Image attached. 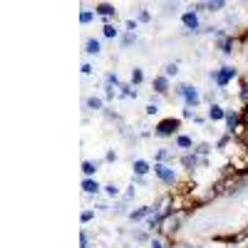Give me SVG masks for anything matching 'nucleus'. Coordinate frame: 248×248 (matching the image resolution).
<instances>
[{
  "mask_svg": "<svg viewBox=\"0 0 248 248\" xmlns=\"http://www.w3.org/2000/svg\"><path fill=\"white\" fill-rule=\"evenodd\" d=\"M176 129H179V119H164V122L156 124V134H159V137H169V134H174Z\"/></svg>",
  "mask_w": 248,
  "mask_h": 248,
  "instance_id": "f257e3e1",
  "label": "nucleus"
},
{
  "mask_svg": "<svg viewBox=\"0 0 248 248\" xmlns=\"http://www.w3.org/2000/svg\"><path fill=\"white\" fill-rule=\"evenodd\" d=\"M179 94L186 99V107H196L199 105V92L194 90V87H189V85H184V87H179Z\"/></svg>",
  "mask_w": 248,
  "mask_h": 248,
  "instance_id": "f03ea898",
  "label": "nucleus"
},
{
  "mask_svg": "<svg viewBox=\"0 0 248 248\" xmlns=\"http://www.w3.org/2000/svg\"><path fill=\"white\" fill-rule=\"evenodd\" d=\"M154 171H156V176H159L164 184H174V181H176V174H174V169L164 167V164H156V167H154Z\"/></svg>",
  "mask_w": 248,
  "mask_h": 248,
  "instance_id": "7ed1b4c3",
  "label": "nucleus"
},
{
  "mask_svg": "<svg viewBox=\"0 0 248 248\" xmlns=\"http://www.w3.org/2000/svg\"><path fill=\"white\" fill-rule=\"evenodd\" d=\"M233 75H236V70H233V67H223L221 72H216V75H214V79H216V85H218V87H226V85H229V82L233 79Z\"/></svg>",
  "mask_w": 248,
  "mask_h": 248,
  "instance_id": "20e7f679",
  "label": "nucleus"
},
{
  "mask_svg": "<svg viewBox=\"0 0 248 248\" xmlns=\"http://www.w3.org/2000/svg\"><path fill=\"white\" fill-rule=\"evenodd\" d=\"M159 229H161V231H167V233H174V231L179 229V218H176V216H167V218H161Z\"/></svg>",
  "mask_w": 248,
  "mask_h": 248,
  "instance_id": "39448f33",
  "label": "nucleus"
},
{
  "mask_svg": "<svg viewBox=\"0 0 248 248\" xmlns=\"http://www.w3.org/2000/svg\"><path fill=\"white\" fill-rule=\"evenodd\" d=\"M184 25L189 28V30H196L199 28V17H196V13H184Z\"/></svg>",
  "mask_w": 248,
  "mask_h": 248,
  "instance_id": "423d86ee",
  "label": "nucleus"
},
{
  "mask_svg": "<svg viewBox=\"0 0 248 248\" xmlns=\"http://www.w3.org/2000/svg\"><path fill=\"white\" fill-rule=\"evenodd\" d=\"M154 90H156L159 94H164V92L169 90V79H167V77H156V79H154Z\"/></svg>",
  "mask_w": 248,
  "mask_h": 248,
  "instance_id": "0eeeda50",
  "label": "nucleus"
},
{
  "mask_svg": "<svg viewBox=\"0 0 248 248\" xmlns=\"http://www.w3.org/2000/svg\"><path fill=\"white\" fill-rule=\"evenodd\" d=\"M82 189H85V194H97L99 191V184L92 181V179H87V181H82Z\"/></svg>",
  "mask_w": 248,
  "mask_h": 248,
  "instance_id": "6e6552de",
  "label": "nucleus"
},
{
  "mask_svg": "<svg viewBox=\"0 0 248 248\" xmlns=\"http://www.w3.org/2000/svg\"><path fill=\"white\" fill-rule=\"evenodd\" d=\"M97 13H99V15H105V17H112V15H117L114 5H107V3H102V5H97Z\"/></svg>",
  "mask_w": 248,
  "mask_h": 248,
  "instance_id": "1a4fd4ad",
  "label": "nucleus"
},
{
  "mask_svg": "<svg viewBox=\"0 0 248 248\" xmlns=\"http://www.w3.org/2000/svg\"><path fill=\"white\" fill-rule=\"evenodd\" d=\"M226 124H229V129L233 132V129L238 127V114H233V112H229V114H226Z\"/></svg>",
  "mask_w": 248,
  "mask_h": 248,
  "instance_id": "9d476101",
  "label": "nucleus"
},
{
  "mask_svg": "<svg viewBox=\"0 0 248 248\" xmlns=\"http://www.w3.org/2000/svg\"><path fill=\"white\" fill-rule=\"evenodd\" d=\"M134 171H137L139 176H141V174H147V171H149V164H147V161H141V159L134 161Z\"/></svg>",
  "mask_w": 248,
  "mask_h": 248,
  "instance_id": "9b49d317",
  "label": "nucleus"
},
{
  "mask_svg": "<svg viewBox=\"0 0 248 248\" xmlns=\"http://www.w3.org/2000/svg\"><path fill=\"white\" fill-rule=\"evenodd\" d=\"M209 117H211V119L216 122V119H223V117H226V112H223V109H221L218 105H214V107H211V112H209Z\"/></svg>",
  "mask_w": 248,
  "mask_h": 248,
  "instance_id": "f8f14e48",
  "label": "nucleus"
},
{
  "mask_svg": "<svg viewBox=\"0 0 248 248\" xmlns=\"http://www.w3.org/2000/svg\"><path fill=\"white\" fill-rule=\"evenodd\" d=\"M85 105H87L90 109H102V99H99V97H90Z\"/></svg>",
  "mask_w": 248,
  "mask_h": 248,
  "instance_id": "ddd939ff",
  "label": "nucleus"
},
{
  "mask_svg": "<svg viewBox=\"0 0 248 248\" xmlns=\"http://www.w3.org/2000/svg\"><path fill=\"white\" fill-rule=\"evenodd\" d=\"M226 3L223 0H211V3H203V8H209V10H221Z\"/></svg>",
  "mask_w": 248,
  "mask_h": 248,
  "instance_id": "4468645a",
  "label": "nucleus"
},
{
  "mask_svg": "<svg viewBox=\"0 0 248 248\" xmlns=\"http://www.w3.org/2000/svg\"><path fill=\"white\" fill-rule=\"evenodd\" d=\"M102 47H99V43H97V40H90V43H87V52L90 55H97Z\"/></svg>",
  "mask_w": 248,
  "mask_h": 248,
  "instance_id": "2eb2a0df",
  "label": "nucleus"
},
{
  "mask_svg": "<svg viewBox=\"0 0 248 248\" xmlns=\"http://www.w3.org/2000/svg\"><path fill=\"white\" fill-rule=\"evenodd\" d=\"M79 23H82V25L92 23V13H90V10H82V13H79Z\"/></svg>",
  "mask_w": 248,
  "mask_h": 248,
  "instance_id": "dca6fc26",
  "label": "nucleus"
},
{
  "mask_svg": "<svg viewBox=\"0 0 248 248\" xmlns=\"http://www.w3.org/2000/svg\"><path fill=\"white\" fill-rule=\"evenodd\" d=\"M82 171H85V174H94V171H97V164L85 161V164H82Z\"/></svg>",
  "mask_w": 248,
  "mask_h": 248,
  "instance_id": "f3484780",
  "label": "nucleus"
},
{
  "mask_svg": "<svg viewBox=\"0 0 248 248\" xmlns=\"http://www.w3.org/2000/svg\"><path fill=\"white\" fill-rule=\"evenodd\" d=\"M176 144H179L181 149H189V147H191V139H189V137H179V139H176Z\"/></svg>",
  "mask_w": 248,
  "mask_h": 248,
  "instance_id": "a211bd4d",
  "label": "nucleus"
},
{
  "mask_svg": "<svg viewBox=\"0 0 248 248\" xmlns=\"http://www.w3.org/2000/svg\"><path fill=\"white\" fill-rule=\"evenodd\" d=\"M144 79V75H141V70H134L132 72V82H134V85H139V82Z\"/></svg>",
  "mask_w": 248,
  "mask_h": 248,
  "instance_id": "6ab92c4d",
  "label": "nucleus"
},
{
  "mask_svg": "<svg viewBox=\"0 0 248 248\" xmlns=\"http://www.w3.org/2000/svg\"><path fill=\"white\" fill-rule=\"evenodd\" d=\"M102 30H105V35H107V37H114V35H117V28H114V25H105Z\"/></svg>",
  "mask_w": 248,
  "mask_h": 248,
  "instance_id": "aec40b11",
  "label": "nucleus"
},
{
  "mask_svg": "<svg viewBox=\"0 0 248 248\" xmlns=\"http://www.w3.org/2000/svg\"><path fill=\"white\" fill-rule=\"evenodd\" d=\"M164 72H167V77H174L179 72V65H167V70H164Z\"/></svg>",
  "mask_w": 248,
  "mask_h": 248,
  "instance_id": "412c9836",
  "label": "nucleus"
},
{
  "mask_svg": "<svg viewBox=\"0 0 248 248\" xmlns=\"http://www.w3.org/2000/svg\"><path fill=\"white\" fill-rule=\"evenodd\" d=\"M147 214H149V209H139V211H134V214H132V218L137 221V218H144Z\"/></svg>",
  "mask_w": 248,
  "mask_h": 248,
  "instance_id": "4be33fe9",
  "label": "nucleus"
},
{
  "mask_svg": "<svg viewBox=\"0 0 248 248\" xmlns=\"http://www.w3.org/2000/svg\"><path fill=\"white\" fill-rule=\"evenodd\" d=\"M184 164H186L189 169H191V167H196V156H186V159H184Z\"/></svg>",
  "mask_w": 248,
  "mask_h": 248,
  "instance_id": "5701e85b",
  "label": "nucleus"
},
{
  "mask_svg": "<svg viewBox=\"0 0 248 248\" xmlns=\"http://www.w3.org/2000/svg\"><path fill=\"white\" fill-rule=\"evenodd\" d=\"M134 40H137V35H134V32H129L127 37H124V45H132V43H134Z\"/></svg>",
  "mask_w": 248,
  "mask_h": 248,
  "instance_id": "b1692460",
  "label": "nucleus"
},
{
  "mask_svg": "<svg viewBox=\"0 0 248 248\" xmlns=\"http://www.w3.org/2000/svg\"><path fill=\"white\" fill-rule=\"evenodd\" d=\"M79 246H82V248H87V233H85V231L79 233Z\"/></svg>",
  "mask_w": 248,
  "mask_h": 248,
  "instance_id": "393cba45",
  "label": "nucleus"
},
{
  "mask_svg": "<svg viewBox=\"0 0 248 248\" xmlns=\"http://www.w3.org/2000/svg\"><path fill=\"white\" fill-rule=\"evenodd\" d=\"M105 189H107V194H109V196H117V186H114V184L105 186Z\"/></svg>",
  "mask_w": 248,
  "mask_h": 248,
  "instance_id": "a878e982",
  "label": "nucleus"
},
{
  "mask_svg": "<svg viewBox=\"0 0 248 248\" xmlns=\"http://www.w3.org/2000/svg\"><path fill=\"white\" fill-rule=\"evenodd\" d=\"M92 216H94V214H92V211H85V214H82V221H85V223H87V221H90V218H92Z\"/></svg>",
  "mask_w": 248,
  "mask_h": 248,
  "instance_id": "bb28decb",
  "label": "nucleus"
},
{
  "mask_svg": "<svg viewBox=\"0 0 248 248\" xmlns=\"http://www.w3.org/2000/svg\"><path fill=\"white\" fill-rule=\"evenodd\" d=\"M199 154H209V144H201V147H199Z\"/></svg>",
  "mask_w": 248,
  "mask_h": 248,
  "instance_id": "cd10ccee",
  "label": "nucleus"
},
{
  "mask_svg": "<svg viewBox=\"0 0 248 248\" xmlns=\"http://www.w3.org/2000/svg\"><path fill=\"white\" fill-rule=\"evenodd\" d=\"M241 97H243V102H248V87H243V92H241Z\"/></svg>",
  "mask_w": 248,
  "mask_h": 248,
  "instance_id": "c85d7f7f",
  "label": "nucleus"
}]
</instances>
